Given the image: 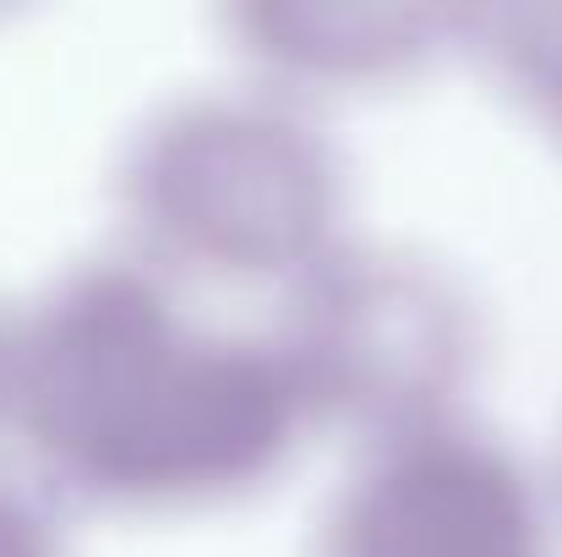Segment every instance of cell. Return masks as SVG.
I'll list each match as a JSON object with an SVG mask.
<instances>
[{
    "mask_svg": "<svg viewBox=\"0 0 562 557\" xmlns=\"http://www.w3.org/2000/svg\"><path fill=\"white\" fill-rule=\"evenodd\" d=\"M0 415L66 492L148 514L262 487L317 421L279 339L196 328L143 257L82 263L11 323Z\"/></svg>",
    "mask_w": 562,
    "mask_h": 557,
    "instance_id": "1",
    "label": "cell"
},
{
    "mask_svg": "<svg viewBox=\"0 0 562 557\" xmlns=\"http://www.w3.org/2000/svg\"><path fill=\"white\" fill-rule=\"evenodd\" d=\"M121 213L165 279L301 285L328 263L345 170L306 104L251 82L170 99L126 148Z\"/></svg>",
    "mask_w": 562,
    "mask_h": 557,
    "instance_id": "2",
    "label": "cell"
},
{
    "mask_svg": "<svg viewBox=\"0 0 562 557\" xmlns=\"http://www.w3.org/2000/svg\"><path fill=\"white\" fill-rule=\"evenodd\" d=\"M284 356L312 415L367 432V443L453 421L475 361L470 296L431 257L404 246H339L295 285Z\"/></svg>",
    "mask_w": 562,
    "mask_h": 557,
    "instance_id": "3",
    "label": "cell"
},
{
    "mask_svg": "<svg viewBox=\"0 0 562 557\" xmlns=\"http://www.w3.org/2000/svg\"><path fill=\"white\" fill-rule=\"evenodd\" d=\"M317 557H552L519 459L470 421L367 443L317 525Z\"/></svg>",
    "mask_w": 562,
    "mask_h": 557,
    "instance_id": "4",
    "label": "cell"
},
{
    "mask_svg": "<svg viewBox=\"0 0 562 557\" xmlns=\"http://www.w3.org/2000/svg\"><path fill=\"white\" fill-rule=\"evenodd\" d=\"M235 55L251 77L284 99L306 93H356L376 82L415 77L453 33H464V11H420V5H235L218 16Z\"/></svg>",
    "mask_w": 562,
    "mask_h": 557,
    "instance_id": "5",
    "label": "cell"
},
{
    "mask_svg": "<svg viewBox=\"0 0 562 557\" xmlns=\"http://www.w3.org/2000/svg\"><path fill=\"white\" fill-rule=\"evenodd\" d=\"M0 557H66L44 503L5 476H0Z\"/></svg>",
    "mask_w": 562,
    "mask_h": 557,
    "instance_id": "6",
    "label": "cell"
},
{
    "mask_svg": "<svg viewBox=\"0 0 562 557\" xmlns=\"http://www.w3.org/2000/svg\"><path fill=\"white\" fill-rule=\"evenodd\" d=\"M5 367H11V323H0V404H5Z\"/></svg>",
    "mask_w": 562,
    "mask_h": 557,
    "instance_id": "7",
    "label": "cell"
}]
</instances>
